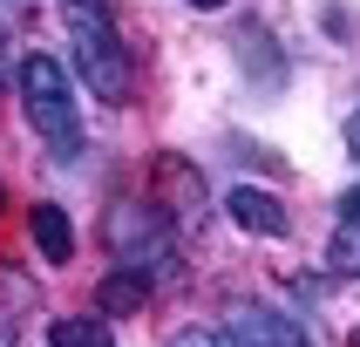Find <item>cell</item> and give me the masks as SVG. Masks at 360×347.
Listing matches in <instances>:
<instances>
[{
  "instance_id": "8",
  "label": "cell",
  "mask_w": 360,
  "mask_h": 347,
  "mask_svg": "<svg viewBox=\"0 0 360 347\" xmlns=\"http://www.w3.org/2000/svg\"><path fill=\"white\" fill-rule=\"evenodd\" d=\"M48 347H116V334L96 320V313H61L48 327Z\"/></svg>"
},
{
  "instance_id": "13",
  "label": "cell",
  "mask_w": 360,
  "mask_h": 347,
  "mask_svg": "<svg viewBox=\"0 0 360 347\" xmlns=\"http://www.w3.org/2000/svg\"><path fill=\"white\" fill-rule=\"evenodd\" d=\"M0 347H14V327H7V320H0Z\"/></svg>"
},
{
  "instance_id": "10",
  "label": "cell",
  "mask_w": 360,
  "mask_h": 347,
  "mask_svg": "<svg viewBox=\"0 0 360 347\" xmlns=\"http://www.w3.org/2000/svg\"><path fill=\"white\" fill-rule=\"evenodd\" d=\"M170 347H238V341H231V327H177Z\"/></svg>"
},
{
  "instance_id": "4",
  "label": "cell",
  "mask_w": 360,
  "mask_h": 347,
  "mask_svg": "<svg viewBox=\"0 0 360 347\" xmlns=\"http://www.w3.org/2000/svg\"><path fill=\"white\" fill-rule=\"evenodd\" d=\"M231 341H238V347H313V334H306L292 313H272V306H238V313H231Z\"/></svg>"
},
{
  "instance_id": "7",
  "label": "cell",
  "mask_w": 360,
  "mask_h": 347,
  "mask_svg": "<svg viewBox=\"0 0 360 347\" xmlns=\"http://www.w3.org/2000/svg\"><path fill=\"white\" fill-rule=\"evenodd\" d=\"M143 300H150V279L129 272V265H116V272L96 286V306H102V313H129V306H143Z\"/></svg>"
},
{
  "instance_id": "9",
  "label": "cell",
  "mask_w": 360,
  "mask_h": 347,
  "mask_svg": "<svg viewBox=\"0 0 360 347\" xmlns=\"http://www.w3.org/2000/svg\"><path fill=\"white\" fill-rule=\"evenodd\" d=\"M326 259H333V272H360V225H354V218H347L340 232H333Z\"/></svg>"
},
{
  "instance_id": "11",
  "label": "cell",
  "mask_w": 360,
  "mask_h": 347,
  "mask_svg": "<svg viewBox=\"0 0 360 347\" xmlns=\"http://www.w3.org/2000/svg\"><path fill=\"white\" fill-rule=\"evenodd\" d=\"M340 218H354V225H360V184H354V191H340Z\"/></svg>"
},
{
  "instance_id": "12",
  "label": "cell",
  "mask_w": 360,
  "mask_h": 347,
  "mask_svg": "<svg viewBox=\"0 0 360 347\" xmlns=\"http://www.w3.org/2000/svg\"><path fill=\"white\" fill-rule=\"evenodd\" d=\"M347 157L360 163V116H347Z\"/></svg>"
},
{
  "instance_id": "6",
  "label": "cell",
  "mask_w": 360,
  "mask_h": 347,
  "mask_svg": "<svg viewBox=\"0 0 360 347\" xmlns=\"http://www.w3.org/2000/svg\"><path fill=\"white\" fill-rule=\"evenodd\" d=\"M27 232H34V252H41L48 265H68V259H75V225H68L61 204H34Z\"/></svg>"
},
{
  "instance_id": "1",
  "label": "cell",
  "mask_w": 360,
  "mask_h": 347,
  "mask_svg": "<svg viewBox=\"0 0 360 347\" xmlns=\"http://www.w3.org/2000/svg\"><path fill=\"white\" fill-rule=\"evenodd\" d=\"M61 20L75 34V68L96 89V102H129L136 96V61H129L116 20H109V0H61Z\"/></svg>"
},
{
  "instance_id": "5",
  "label": "cell",
  "mask_w": 360,
  "mask_h": 347,
  "mask_svg": "<svg viewBox=\"0 0 360 347\" xmlns=\"http://www.w3.org/2000/svg\"><path fill=\"white\" fill-rule=\"evenodd\" d=\"M224 211H231V225L238 232H252V239H285V204H279V191H259V184H238L231 198H224Z\"/></svg>"
},
{
  "instance_id": "3",
  "label": "cell",
  "mask_w": 360,
  "mask_h": 347,
  "mask_svg": "<svg viewBox=\"0 0 360 347\" xmlns=\"http://www.w3.org/2000/svg\"><path fill=\"white\" fill-rule=\"evenodd\" d=\"M109 252H116V265H129L143 279H163L170 232H163L157 204H116V211H109Z\"/></svg>"
},
{
  "instance_id": "2",
  "label": "cell",
  "mask_w": 360,
  "mask_h": 347,
  "mask_svg": "<svg viewBox=\"0 0 360 347\" xmlns=\"http://www.w3.org/2000/svg\"><path fill=\"white\" fill-rule=\"evenodd\" d=\"M20 82V109H27V130L41 137V150L55 163H75L82 157V109H75V89H68V68L55 55H27L14 68Z\"/></svg>"
},
{
  "instance_id": "14",
  "label": "cell",
  "mask_w": 360,
  "mask_h": 347,
  "mask_svg": "<svg viewBox=\"0 0 360 347\" xmlns=\"http://www.w3.org/2000/svg\"><path fill=\"white\" fill-rule=\"evenodd\" d=\"M191 7H204V14H211V7H224V0H191Z\"/></svg>"
}]
</instances>
